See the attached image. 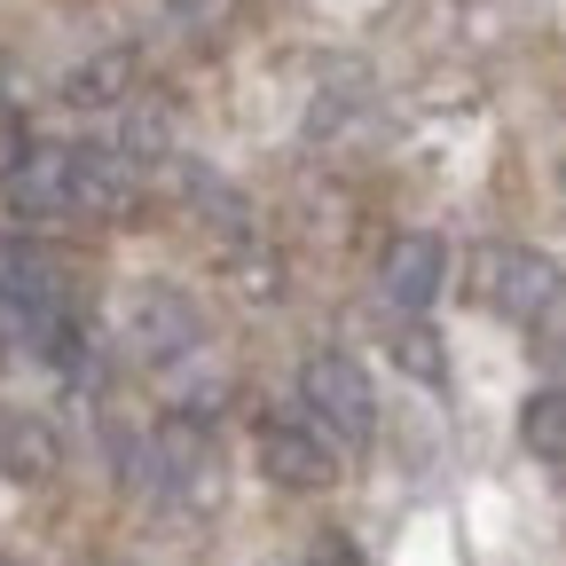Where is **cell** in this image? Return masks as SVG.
<instances>
[{
    "label": "cell",
    "mask_w": 566,
    "mask_h": 566,
    "mask_svg": "<svg viewBox=\"0 0 566 566\" xmlns=\"http://www.w3.org/2000/svg\"><path fill=\"white\" fill-rule=\"evenodd\" d=\"M300 409H307V424H315L331 449H363L370 424H378L370 378H363V363H346V354H307V370H300Z\"/></svg>",
    "instance_id": "1"
},
{
    "label": "cell",
    "mask_w": 566,
    "mask_h": 566,
    "mask_svg": "<svg viewBox=\"0 0 566 566\" xmlns=\"http://www.w3.org/2000/svg\"><path fill=\"white\" fill-rule=\"evenodd\" d=\"M480 300H488V315H504V323H543L566 300V275L535 244H495V252H480Z\"/></svg>",
    "instance_id": "2"
},
{
    "label": "cell",
    "mask_w": 566,
    "mask_h": 566,
    "mask_svg": "<svg viewBox=\"0 0 566 566\" xmlns=\"http://www.w3.org/2000/svg\"><path fill=\"white\" fill-rule=\"evenodd\" d=\"M197 338H205V315H197V300L181 283H134L126 292V346L142 363L174 370L181 354H197Z\"/></svg>",
    "instance_id": "3"
},
{
    "label": "cell",
    "mask_w": 566,
    "mask_h": 566,
    "mask_svg": "<svg viewBox=\"0 0 566 566\" xmlns=\"http://www.w3.org/2000/svg\"><path fill=\"white\" fill-rule=\"evenodd\" d=\"M0 189L24 221H63V212H80V150L71 142H24L0 174Z\"/></svg>",
    "instance_id": "4"
},
{
    "label": "cell",
    "mask_w": 566,
    "mask_h": 566,
    "mask_svg": "<svg viewBox=\"0 0 566 566\" xmlns=\"http://www.w3.org/2000/svg\"><path fill=\"white\" fill-rule=\"evenodd\" d=\"M260 472L275 488H292V495H315V488H331L338 457H331V441L315 433L307 417H268L260 424Z\"/></svg>",
    "instance_id": "5"
},
{
    "label": "cell",
    "mask_w": 566,
    "mask_h": 566,
    "mask_svg": "<svg viewBox=\"0 0 566 566\" xmlns=\"http://www.w3.org/2000/svg\"><path fill=\"white\" fill-rule=\"evenodd\" d=\"M441 283H449V252H441V237H424V229L394 237V252H386V268H378V292H386V307L424 315V307L441 300Z\"/></svg>",
    "instance_id": "6"
},
{
    "label": "cell",
    "mask_w": 566,
    "mask_h": 566,
    "mask_svg": "<svg viewBox=\"0 0 566 566\" xmlns=\"http://www.w3.org/2000/svg\"><path fill=\"white\" fill-rule=\"evenodd\" d=\"M55 464H63L55 424L32 417V409H0V472L24 480V488H40V480H55Z\"/></svg>",
    "instance_id": "7"
},
{
    "label": "cell",
    "mask_w": 566,
    "mask_h": 566,
    "mask_svg": "<svg viewBox=\"0 0 566 566\" xmlns=\"http://www.w3.org/2000/svg\"><path fill=\"white\" fill-rule=\"evenodd\" d=\"M63 95L80 103V111H118V103H134V55H126V48L87 55V63L63 80Z\"/></svg>",
    "instance_id": "8"
},
{
    "label": "cell",
    "mask_w": 566,
    "mask_h": 566,
    "mask_svg": "<svg viewBox=\"0 0 566 566\" xmlns=\"http://www.w3.org/2000/svg\"><path fill=\"white\" fill-rule=\"evenodd\" d=\"M520 441H527L535 457L566 464V386H551V394H535V401L520 409Z\"/></svg>",
    "instance_id": "9"
},
{
    "label": "cell",
    "mask_w": 566,
    "mask_h": 566,
    "mask_svg": "<svg viewBox=\"0 0 566 566\" xmlns=\"http://www.w3.org/2000/svg\"><path fill=\"white\" fill-rule=\"evenodd\" d=\"M394 363H401L417 386H441V338H433V331H417V323L394 331Z\"/></svg>",
    "instance_id": "10"
},
{
    "label": "cell",
    "mask_w": 566,
    "mask_h": 566,
    "mask_svg": "<svg viewBox=\"0 0 566 566\" xmlns=\"http://www.w3.org/2000/svg\"><path fill=\"white\" fill-rule=\"evenodd\" d=\"M229 9H237V0H174V17H181V24H221Z\"/></svg>",
    "instance_id": "11"
},
{
    "label": "cell",
    "mask_w": 566,
    "mask_h": 566,
    "mask_svg": "<svg viewBox=\"0 0 566 566\" xmlns=\"http://www.w3.org/2000/svg\"><path fill=\"white\" fill-rule=\"evenodd\" d=\"M95 566H126V558H95Z\"/></svg>",
    "instance_id": "12"
},
{
    "label": "cell",
    "mask_w": 566,
    "mask_h": 566,
    "mask_svg": "<svg viewBox=\"0 0 566 566\" xmlns=\"http://www.w3.org/2000/svg\"><path fill=\"white\" fill-rule=\"evenodd\" d=\"M0 363H9V338H0Z\"/></svg>",
    "instance_id": "13"
}]
</instances>
